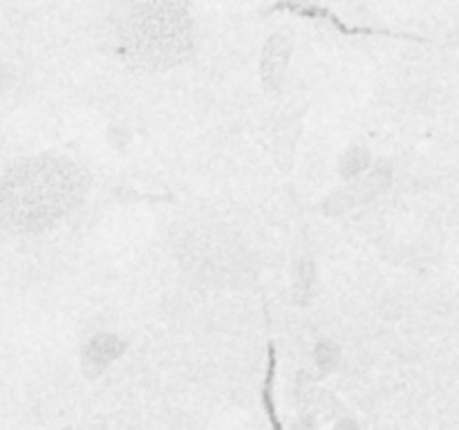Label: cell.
Here are the masks:
<instances>
[{
	"label": "cell",
	"instance_id": "1",
	"mask_svg": "<svg viewBox=\"0 0 459 430\" xmlns=\"http://www.w3.org/2000/svg\"><path fill=\"white\" fill-rule=\"evenodd\" d=\"M83 166L63 155L21 159L0 184V213L4 227L22 236L45 233L74 213L88 193Z\"/></svg>",
	"mask_w": 459,
	"mask_h": 430
},
{
	"label": "cell",
	"instance_id": "2",
	"mask_svg": "<svg viewBox=\"0 0 459 430\" xmlns=\"http://www.w3.org/2000/svg\"><path fill=\"white\" fill-rule=\"evenodd\" d=\"M110 45L139 70H169L191 56L195 22L182 3H134L112 16Z\"/></svg>",
	"mask_w": 459,
	"mask_h": 430
},
{
	"label": "cell",
	"instance_id": "3",
	"mask_svg": "<svg viewBox=\"0 0 459 430\" xmlns=\"http://www.w3.org/2000/svg\"><path fill=\"white\" fill-rule=\"evenodd\" d=\"M390 179H393V170H390L388 164H381L379 168L370 170V173H366L363 177L354 179V182L348 184V188H343V191H339L336 195H332L330 202L325 204V209L330 211L332 215H339L343 213V211L354 209V206L366 204V202H370L372 197H377L385 186H388Z\"/></svg>",
	"mask_w": 459,
	"mask_h": 430
},
{
	"label": "cell",
	"instance_id": "4",
	"mask_svg": "<svg viewBox=\"0 0 459 430\" xmlns=\"http://www.w3.org/2000/svg\"><path fill=\"white\" fill-rule=\"evenodd\" d=\"M291 47H294V36L291 30L276 31L269 36L267 45L263 49V58H260V74H263L264 88L278 92L285 83L287 67H290Z\"/></svg>",
	"mask_w": 459,
	"mask_h": 430
},
{
	"label": "cell",
	"instance_id": "5",
	"mask_svg": "<svg viewBox=\"0 0 459 430\" xmlns=\"http://www.w3.org/2000/svg\"><path fill=\"white\" fill-rule=\"evenodd\" d=\"M126 352V340L115 334H97L85 343L83 370L88 376H99L110 363H115Z\"/></svg>",
	"mask_w": 459,
	"mask_h": 430
},
{
	"label": "cell",
	"instance_id": "6",
	"mask_svg": "<svg viewBox=\"0 0 459 430\" xmlns=\"http://www.w3.org/2000/svg\"><path fill=\"white\" fill-rule=\"evenodd\" d=\"M368 166H370V152L363 146H350L341 157L339 173L345 182H354V179L366 175Z\"/></svg>",
	"mask_w": 459,
	"mask_h": 430
},
{
	"label": "cell",
	"instance_id": "7",
	"mask_svg": "<svg viewBox=\"0 0 459 430\" xmlns=\"http://www.w3.org/2000/svg\"><path fill=\"white\" fill-rule=\"evenodd\" d=\"M339 348H336L332 340H318L316 345V363H318V370L323 372V374H327V372H332L336 367V363H339Z\"/></svg>",
	"mask_w": 459,
	"mask_h": 430
},
{
	"label": "cell",
	"instance_id": "8",
	"mask_svg": "<svg viewBox=\"0 0 459 430\" xmlns=\"http://www.w3.org/2000/svg\"><path fill=\"white\" fill-rule=\"evenodd\" d=\"M312 282H314L312 262H307V260H300L299 269H296V273H294V289H296V294H299L300 300L305 298V291L312 289Z\"/></svg>",
	"mask_w": 459,
	"mask_h": 430
},
{
	"label": "cell",
	"instance_id": "9",
	"mask_svg": "<svg viewBox=\"0 0 459 430\" xmlns=\"http://www.w3.org/2000/svg\"><path fill=\"white\" fill-rule=\"evenodd\" d=\"M336 430H359V428H357V426L352 424V421L345 419V421H341L339 426H336Z\"/></svg>",
	"mask_w": 459,
	"mask_h": 430
}]
</instances>
